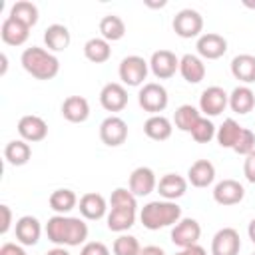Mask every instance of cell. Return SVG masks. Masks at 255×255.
Instances as JSON below:
<instances>
[{
  "label": "cell",
  "instance_id": "cell-1",
  "mask_svg": "<svg viewBox=\"0 0 255 255\" xmlns=\"http://www.w3.org/2000/svg\"><path fill=\"white\" fill-rule=\"evenodd\" d=\"M46 235L48 241L58 247H78L82 243H88V225L80 217L54 215L46 223Z\"/></svg>",
  "mask_w": 255,
  "mask_h": 255
},
{
  "label": "cell",
  "instance_id": "cell-2",
  "mask_svg": "<svg viewBox=\"0 0 255 255\" xmlns=\"http://www.w3.org/2000/svg\"><path fill=\"white\" fill-rule=\"evenodd\" d=\"M181 219V207L175 201H167V199H157V201H149L141 207L139 211V221L143 223L145 229L149 231H157L163 227H171Z\"/></svg>",
  "mask_w": 255,
  "mask_h": 255
},
{
  "label": "cell",
  "instance_id": "cell-3",
  "mask_svg": "<svg viewBox=\"0 0 255 255\" xmlns=\"http://www.w3.org/2000/svg\"><path fill=\"white\" fill-rule=\"evenodd\" d=\"M22 68L36 80H52L60 72V60L50 52L40 46L26 48L20 56Z\"/></svg>",
  "mask_w": 255,
  "mask_h": 255
},
{
  "label": "cell",
  "instance_id": "cell-4",
  "mask_svg": "<svg viewBox=\"0 0 255 255\" xmlns=\"http://www.w3.org/2000/svg\"><path fill=\"white\" fill-rule=\"evenodd\" d=\"M137 104L143 112L151 114V116H157L159 112H163L169 104V96H167V90L157 84V82H147L139 88V94H137Z\"/></svg>",
  "mask_w": 255,
  "mask_h": 255
},
{
  "label": "cell",
  "instance_id": "cell-5",
  "mask_svg": "<svg viewBox=\"0 0 255 255\" xmlns=\"http://www.w3.org/2000/svg\"><path fill=\"white\" fill-rule=\"evenodd\" d=\"M147 72H149V62H145L141 56H126L122 62H120V68H118V74H120V80L124 86H131V88H137L143 84V80L147 78Z\"/></svg>",
  "mask_w": 255,
  "mask_h": 255
},
{
  "label": "cell",
  "instance_id": "cell-6",
  "mask_svg": "<svg viewBox=\"0 0 255 255\" xmlns=\"http://www.w3.org/2000/svg\"><path fill=\"white\" fill-rule=\"evenodd\" d=\"M171 26L179 38H199L203 30V16L193 8H183L173 16Z\"/></svg>",
  "mask_w": 255,
  "mask_h": 255
},
{
  "label": "cell",
  "instance_id": "cell-7",
  "mask_svg": "<svg viewBox=\"0 0 255 255\" xmlns=\"http://www.w3.org/2000/svg\"><path fill=\"white\" fill-rule=\"evenodd\" d=\"M199 237H201V225L193 217H181L171 227V243L177 245L179 249L197 245Z\"/></svg>",
  "mask_w": 255,
  "mask_h": 255
},
{
  "label": "cell",
  "instance_id": "cell-8",
  "mask_svg": "<svg viewBox=\"0 0 255 255\" xmlns=\"http://www.w3.org/2000/svg\"><path fill=\"white\" fill-rule=\"evenodd\" d=\"M229 106V94L221 86H209L199 96V112L205 114V118L219 116Z\"/></svg>",
  "mask_w": 255,
  "mask_h": 255
},
{
  "label": "cell",
  "instance_id": "cell-9",
  "mask_svg": "<svg viewBox=\"0 0 255 255\" xmlns=\"http://www.w3.org/2000/svg\"><path fill=\"white\" fill-rule=\"evenodd\" d=\"M100 139L108 147H118L128 139V124L120 116H108L100 124Z\"/></svg>",
  "mask_w": 255,
  "mask_h": 255
},
{
  "label": "cell",
  "instance_id": "cell-10",
  "mask_svg": "<svg viewBox=\"0 0 255 255\" xmlns=\"http://www.w3.org/2000/svg\"><path fill=\"white\" fill-rule=\"evenodd\" d=\"M197 56L201 60H219L227 52V40L221 34L215 32H205L197 38Z\"/></svg>",
  "mask_w": 255,
  "mask_h": 255
},
{
  "label": "cell",
  "instance_id": "cell-11",
  "mask_svg": "<svg viewBox=\"0 0 255 255\" xmlns=\"http://www.w3.org/2000/svg\"><path fill=\"white\" fill-rule=\"evenodd\" d=\"M149 70L155 78L167 80L175 72H179V58L171 50H157L149 58Z\"/></svg>",
  "mask_w": 255,
  "mask_h": 255
},
{
  "label": "cell",
  "instance_id": "cell-12",
  "mask_svg": "<svg viewBox=\"0 0 255 255\" xmlns=\"http://www.w3.org/2000/svg\"><path fill=\"white\" fill-rule=\"evenodd\" d=\"M239 249L241 237L233 227L219 229L211 239V255H239Z\"/></svg>",
  "mask_w": 255,
  "mask_h": 255
},
{
  "label": "cell",
  "instance_id": "cell-13",
  "mask_svg": "<svg viewBox=\"0 0 255 255\" xmlns=\"http://www.w3.org/2000/svg\"><path fill=\"white\" fill-rule=\"evenodd\" d=\"M100 104L106 112H122L128 106V90L120 82H110L100 92Z\"/></svg>",
  "mask_w": 255,
  "mask_h": 255
},
{
  "label": "cell",
  "instance_id": "cell-14",
  "mask_svg": "<svg viewBox=\"0 0 255 255\" xmlns=\"http://www.w3.org/2000/svg\"><path fill=\"white\" fill-rule=\"evenodd\" d=\"M135 197H145L149 195L153 189H157V177L153 173L151 167L147 165H139L131 171L129 175V187H128Z\"/></svg>",
  "mask_w": 255,
  "mask_h": 255
},
{
  "label": "cell",
  "instance_id": "cell-15",
  "mask_svg": "<svg viewBox=\"0 0 255 255\" xmlns=\"http://www.w3.org/2000/svg\"><path fill=\"white\" fill-rule=\"evenodd\" d=\"M18 133H20V139H24L28 143H36V141H42L48 135V124L40 116L28 114V116L20 118Z\"/></svg>",
  "mask_w": 255,
  "mask_h": 255
},
{
  "label": "cell",
  "instance_id": "cell-16",
  "mask_svg": "<svg viewBox=\"0 0 255 255\" xmlns=\"http://www.w3.org/2000/svg\"><path fill=\"white\" fill-rule=\"evenodd\" d=\"M78 209L82 213L84 219H90V221H98L102 219L104 215H108V201L102 193H96V191H88L80 197L78 201Z\"/></svg>",
  "mask_w": 255,
  "mask_h": 255
},
{
  "label": "cell",
  "instance_id": "cell-17",
  "mask_svg": "<svg viewBox=\"0 0 255 255\" xmlns=\"http://www.w3.org/2000/svg\"><path fill=\"white\" fill-rule=\"evenodd\" d=\"M245 197V187L237 179H223L213 187V199L219 205H237Z\"/></svg>",
  "mask_w": 255,
  "mask_h": 255
},
{
  "label": "cell",
  "instance_id": "cell-18",
  "mask_svg": "<svg viewBox=\"0 0 255 255\" xmlns=\"http://www.w3.org/2000/svg\"><path fill=\"white\" fill-rule=\"evenodd\" d=\"M16 239L20 245H36L40 241V235H42V225L38 221V217L34 215H22L18 221H16Z\"/></svg>",
  "mask_w": 255,
  "mask_h": 255
},
{
  "label": "cell",
  "instance_id": "cell-19",
  "mask_svg": "<svg viewBox=\"0 0 255 255\" xmlns=\"http://www.w3.org/2000/svg\"><path fill=\"white\" fill-rule=\"evenodd\" d=\"M62 118L72 124H82L90 118V102L84 96H68L62 102Z\"/></svg>",
  "mask_w": 255,
  "mask_h": 255
},
{
  "label": "cell",
  "instance_id": "cell-20",
  "mask_svg": "<svg viewBox=\"0 0 255 255\" xmlns=\"http://www.w3.org/2000/svg\"><path fill=\"white\" fill-rule=\"evenodd\" d=\"M187 179L183 175H177V173H165L159 181H157V191L163 199L167 201H175L179 197L185 195L187 191Z\"/></svg>",
  "mask_w": 255,
  "mask_h": 255
},
{
  "label": "cell",
  "instance_id": "cell-21",
  "mask_svg": "<svg viewBox=\"0 0 255 255\" xmlns=\"http://www.w3.org/2000/svg\"><path fill=\"white\" fill-rule=\"evenodd\" d=\"M215 179V165L209 159H197L187 169V181L193 187H207Z\"/></svg>",
  "mask_w": 255,
  "mask_h": 255
},
{
  "label": "cell",
  "instance_id": "cell-22",
  "mask_svg": "<svg viewBox=\"0 0 255 255\" xmlns=\"http://www.w3.org/2000/svg\"><path fill=\"white\" fill-rule=\"evenodd\" d=\"M0 36H2V42L8 46H22L30 36V28L8 16L0 26Z\"/></svg>",
  "mask_w": 255,
  "mask_h": 255
},
{
  "label": "cell",
  "instance_id": "cell-23",
  "mask_svg": "<svg viewBox=\"0 0 255 255\" xmlns=\"http://www.w3.org/2000/svg\"><path fill=\"white\" fill-rule=\"evenodd\" d=\"M179 74L187 84H199L205 78V64L195 54H183L179 58Z\"/></svg>",
  "mask_w": 255,
  "mask_h": 255
},
{
  "label": "cell",
  "instance_id": "cell-24",
  "mask_svg": "<svg viewBox=\"0 0 255 255\" xmlns=\"http://www.w3.org/2000/svg\"><path fill=\"white\" fill-rule=\"evenodd\" d=\"M72 42L70 30L64 24H50L44 30V44L46 48L54 54V52H64Z\"/></svg>",
  "mask_w": 255,
  "mask_h": 255
},
{
  "label": "cell",
  "instance_id": "cell-25",
  "mask_svg": "<svg viewBox=\"0 0 255 255\" xmlns=\"http://www.w3.org/2000/svg\"><path fill=\"white\" fill-rule=\"evenodd\" d=\"M135 211L137 209H126V207H112L106 215L108 229L116 233H126L135 223Z\"/></svg>",
  "mask_w": 255,
  "mask_h": 255
},
{
  "label": "cell",
  "instance_id": "cell-26",
  "mask_svg": "<svg viewBox=\"0 0 255 255\" xmlns=\"http://www.w3.org/2000/svg\"><path fill=\"white\" fill-rule=\"evenodd\" d=\"M231 74L243 86L255 82V56L253 54H239L231 60Z\"/></svg>",
  "mask_w": 255,
  "mask_h": 255
},
{
  "label": "cell",
  "instance_id": "cell-27",
  "mask_svg": "<svg viewBox=\"0 0 255 255\" xmlns=\"http://www.w3.org/2000/svg\"><path fill=\"white\" fill-rule=\"evenodd\" d=\"M171 131H173L171 122L165 116H161V114L149 116L145 120V124H143V133L149 139H153V141H165V139H169L171 137Z\"/></svg>",
  "mask_w": 255,
  "mask_h": 255
},
{
  "label": "cell",
  "instance_id": "cell-28",
  "mask_svg": "<svg viewBox=\"0 0 255 255\" xmlns=\"http://www.w3.org/2000/svg\"><path fill=\"white\" fill-rule=\"evenodd\" d=\"M229 108L235 114H249L255 108V92L249 86H237L233 88V92L229 94Z\"/></svg>",
  "mask_w": 255,
  "mask_h": 255
},
{
  "label": "cell",
  "instance_id": "cell-29",
  "mask_svg": "<svg viewBox=\"0 0 255 255\" xmlns=\"http://www.w3.org/2000/svg\"><path fill=\"white\" fill-rule=\"evenodd\" d=\"M30 157H32V147L24 139H12L4 147V159L10 165H16V167L26 165L30 161Z\"/></svg>",
  "mask_w": 255,
  "mask_h": 255
},
{
  "label": "cell",
  "instance_id": "cell-30",
  "mask_svg": "<svg viewBox=\"0 0 255 255\" xmlns=\"http://www.w3.org/2000/svg\"><path fill=\"white\" fill-rule=\"evenodd\" d=\"M78 201H80L78 195H76L72 189H66V187L52 191V195H50V199H48V203H50V207L56 211V215H68V213L78 205Z\"/></svg>",
  "mask_w": 255,
  "mask_h": 255
},
{
  "label": "cell",
  "instance_id": "cell-31",
  "mask_svg": "<svg viewBox=\"0 0 255 255\" xmlns=\"http://www.w3.org/2000/svg\"><path fill=\"white\" fill-rule=\"evenodd\" d=\"M84 56L94 64H104L112 58V46L102 36L100 38H90L84 44Z\"/></svg>",
  "mask_w": 255,
  "mask_h": 255
},
{
  "label": "cell",
  "instance_id": "cell-32",
  "mask_svg": "<svg viewBox=\"0 0 255 255\" xmlns=\"http://www.w3.org/2000/svg\"><path fill=\"white\" fill-rule=\"evenodd\" d=\"M100 34L104 40L108 42H118L126 36V24L120 16L116 14H108L100 20Z\"/></svg>",
  "mask_w": 255,
  "mask_h": 255
},
{
  "label": "cell",
  "instance_id": "cell-33",
  "mask_svg": "<svg viewBox=\"0 0 255 255\" xmlns=\"http://www.w3.org/2000/svg\"><path fill=\"white\" fill-rule=\"evenodd\" d=\"M199 118H201V112H199L195 106L183 104V106H179V108L175 110V114H173V124H175L177 129H181V131H185V133H191V129H193V126L199 122Z\"/></svg>",
  "mask_w": 255,
  "mask_h": 255
},
{
  "label": "cell",
  "instance_id": "cell-34",
  "mask_svg": "<svg viewBox=\"0 0 255 255\" xmlns=\"http://www.w3.org/2000/svg\"><path fill=\"white\" fill-rule=\"evenodd\" d=\"M243 131V126H239L235 120L227 118L223 120V124L217 128V133H215V139L221 147H227V149H233V145L237 143L239 135Z\"/></svg>",
  "mask_w": 255,
  "mask_h": 255
},
{
  "label": "cell",
  "instance_id": "cell-35",
  "mask_svg": "<svg viewBox=\"0 0 255 255\" xmlns=\"http://www.w3.org/2000/svg\"><path fill=\"white\" fill-rule=\"evenodd\" d=\"M8 16L18 20V22H22V24H26L28 28H32L38 22V6L34 2H28V0H18V2L12 4Z\"/></svg>",
  "mask_w": 255,
  "mask_h": 255
},
{
  "label": "cell",
  "instance_id": "cell-36",
  "mask_svg": "<svg viewBox=\"0 0 255 255\" xmlns=\"http://www.w3.org/2000/svg\"><path fill=\"white\" fill-rule=\"evenodd\" d=\"M215 133H217V128H215V124L209 120V118H199V122L193 126V129H191V137L197 141V143H207V141H211L213 137H215Z\"/></svg>",
  "mask_w": 255,
  "mask_h": 255
},
{
  "label": "cell",
  "instance_id": "cell-37",
  "mask_svg": "<svg viewBox=\"0 0 255 255\" xmlns=\"http://www.w3.org/2000/svg\"><path fill=\"white\" fill-rule=\"evenodd\" d=\"M112 251H114V255H139L141 245H139L137 237L122 233V235H120V237L114 241Z\"/></svg>",
  "mask_w": 255,
  "mask_h": 255
},
{
  "label": "cell",
  "instance_id": "cell-38",
  "mask_svg": "<svg viewBox=\"0 0 255 255\" xmlns=\"http://www.w3.org/2000/svg\"><path fill=\"white\" fill-rule=\"evenodd\" d=\"M110 205L112 207H126V209H137V197L126 189V187H116L110 195Z\"/></svg>",
  "mask_w": 255,
  "mask_h": 255
},
{
  "label": "cell",
  "instance_id": "cell-39",
  "mask_svg": "<svg viewBox=\"0 0 255 255\" xmlns=\"http://www.w3.org/2000/svg\"><path fill=\"white\" fill-rule=\"evenodd\" d=\"M233 151L239 155H249L251 151H255V133L249 128H243L237 143L233 145Z\"/></svg>",
  "mask_w": 255,
  "mask_h": 255
},
{
  "label": "cell",
  "instance_id": "cell-40",
  "mask_svg": "<svg viewBox=\"0 0 255 255\" xmlns=\"http://www.w3.org/2000/svg\"><path fill=\"white\" fill-rule=\"evenodd\" d=\"M80 255H110V249L102 241H88L80 249Z\"/></svg>",
  "mask_w": 255,
  "mask_h": 255
},
{
  "label": "cell",
  "instance_id": "cell-41",
  "mask_svg": "<svg viewBox=\"0 0 255 255\" xmlns=\"http://www.w3.org/2000/svg\"><path fill=\"white\" fill-rule=\"evenodd\" d=\"M243 175L249 183H255V151H251L249 155H245L243 161Z\"/></svg>",
  "mask_w": 255,
  "mask_h": 255
},
{
  "label": "cell",
  "instance_id": "cell-42",
  "mask_svg": "<svg viewBox=\"0 0 255 255\" xmlns=\"http://www.w3.org/2000/svg\"><path fill=\"white\" fill-rule=\"evenodd\" d=\"M0 211H2V225H0V233L6 235L10 231V225H12V211L8 205H0Z\"/></svg>",
  "mask_w": 255,
  "mask_h": 255
},
{
  "label": "cell",
  "instance_id": "cell-43",
  "mask_svg": "<svg viewBox=\"0 0 255 255\" xmlns=\"http://www.w3.org/2000/svg\"><path fill=\"white\" fill-rule=\"evenodd\" d=\"M0 255H28L24 251L22 245H16V243H4L0 247Z\"/></svg>",
  "mask_w": 255,
  "mask_h": 255
},
{
  "label": "cell",
  "instance_id": "cell-44",
  "mask_svg": "<svg viewBox=\"0 0 255 255\" xmlns=\"http://www.w3.org/2000/svg\"><path fill=\"white\" fill-rule=\"evenodd\" d=\"M175 255H207V251L201 247V245H191V247H185V249H179Z\"/></svg>",
  "mask_w": 255,
  "mask_h": 255
},
{
  "label": "cell",
  "instance_id": "cell-45",
  "mask_svg": "<svg viewBox=\"0 0 255 255\" xmlns=\"http://www.w3.org/2000/svg\"><path fill=\"white\" fill-rule=\"evenodd\" d=\"M139 255H165V251L157 245H145V247H141Z\"/></svg>",
  "mask_w": 255,
  "mask_h": 255
},
{
  "label": "cell",
  "instance_id": "cell-46",
  "mask_svg": "<svg viewBox=\"0 0 255 255\" xmlns=\"http://www.w3.org/2000/svg\"><path fill=\"white\" fill-rule=\"evenodd\" d=\"M44 255H70V251L66 249V247H54V249H50V251H46Z\"/></svg>",
  "mask_w": 255,
  "mask_h": 255
},
{
  "label": "cell",
  "instance_id": "cell-47",
  "mask_svg": "<svg viewBox=\"0 0 255 255\" xmlns=\"http://www.w3.org/2000/svg\"><path fill=\"white\" fill-rule=\"evenodd\" d=\"M247 235H249V239L255 243V217L249 221V225H247Z\"/></svg>",
  "mask_w": 255,
  "mask_h": 255
},
{
  "label": "cell",
  "instance_id": "cell-48",
  "mask_svg": "<svg viewBox=\"0 0 255 255\" xmlns=\"http://www.w3.org/2000/svg\"><path fill=\"white\" fill-rule=\"evenodd\" d=\"M0 58H2V70H0V74H6V68H8V58H6V54H2Z\"/></svg>",
  "mask_w": 255,
  "mask_h": 255
},
{
  "label": "cell",
  "instance_id": "cell-49",
  "mask_svg": "<svg viewBox=\"0 0 255 255\" xmlns=\"http://www.w3.org/2000/svg\"><path fill=\"white\" fill-rule=\"evenodd\" d=\"M251 255H255V251H253V253H251Z\"/></svg>",
  "mask_w": 255,
  "mask_h": 255
}]
</instances>
